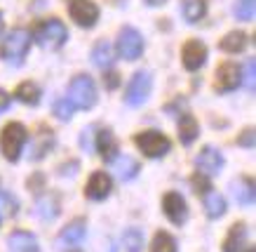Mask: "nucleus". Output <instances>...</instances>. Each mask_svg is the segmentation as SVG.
I'll return each instance as SVG.
<instances>
[{"label": "nucleus", "instance_id": "nucleus-1", "mask_svg": "<svg viewBox=\"0 0 256 252\" xmlns=\"http://www.w3.org/2000/svg\"><path fill=\"white\" fill-rule=\"evenodd\" d=\"M66 38H68V31H66L64 22H59L56 17L40 22V24L36 26V31H33V40H36L42 50H59L64 43H66Z\"/></svg>", "mask_w": 256, "mask_h": 252}, {"label": "nucleus", "instance_id": "nucleus-2", "mask_svg": "<svg viewBox=\"0 0 256 252\" xmlns=\"http://www.w3.org/2000/svg\"><path fill=\"white\" fill-rule=\"evenodd\" d=\"M31 48V33L26 29H14V31L8 33V38L2 40V48H0V57L2 62L12 64V66H19L24 62V57Z\"/></svg>", "mask_w": 256, "mask_h": 252}, {"label": "nucleus", "instance_id": "nucleus-3", "mask_svg": "<svg viewBox=\"0 0 256 252\" xmlns=\"http://www.w3.org/2000/svg\"><path fill=\"white\" fill-rule=\"evenodd\" d=\"M68 102L73 104V109H92L96 104V85L90 76H76L68 83Z\"/></svg>", "mask_w": 256, "mask_h": 252}, {"label": "nucleus", "instance_id": "nucleus-4", "mask_svg": "<svg viewBox=\"0 0 256 252\" xmlns=\"http://www.w3.org/2000/svg\"><path fill=\"white\" fill-rule=\"evenodd\" d=\"M24 144H26V127L22 123H8L2 127V132H0V151H2V156L8 158L10 163L19 160Z\"/></svg>", "mask_w": 256, "mask_h": 252}, {"label": "nucleus", "instance_id": "nucleus-5", "mask_svg": "<svg viewBox=\"0 0 256 252\" xmlns=\"http://www.w3.org/2000/svg\"><path fill=\"white\" fill-rule=\"evenodd\" d=\"M116 50H118V57H122L127 62H134L144 55V38L141 33L132 26H124L120 29L118 33V43H116Z\"/></svg>", "mask_w": 256, "mask_h": 252}, {"label": "nucleus", "instance_id": "nucleus-6", "mask_svg": "<svg viewBox=\"0 0 256 252\" xmlns=\"http://www.w3.org/2000/svg\"><path fill=\"white\" fill-rule=\"evenodd\" d=\"M136 146H139L148 158H162L172 151V142L158 130H146V132L136 134Z\"/></svg>", "mask_w": 256, "mask_h": 252}, {"label": "nucleus", "instance_id": "nucleus-7", "mask_svg": "<svg viewBox=\"0 0 256 252\" xmlns=\"http://www.w3.org/2000/svg\"><path fill=\"white\" fill-rule=\"evenodd\" d=\"M150 87H153V78L148 71H136L127 85V95H124V102L130 106H141V104L148 99L150 95Z\"/></svg>", "mask_w": 256, "mask_h": 252}, {"label": "nucleus", "instance_id": "nucleus-8", "mask_svg": "<svg viewBox=\"0 0 256 252\" xmlns=\"http://www.w3.org/2000/svg\"><path fill=\"white\" fill-rule=\"evenodd\" d=\"M68 15L82 29H92L99 22V8L92 0H68Z\"/></svg>", "mask_w": 256, "mask_h": 252}, {"label": "nucleus", "instance_id": "nucleus-9", "mask_svg": "<svg viewBox=\"0 0 256 252\" xmlns=\"http://www.w3.org/2000/svg\"><path fill=\"white\" fill-rule=\"evenodd\" d=\"M224 156H221V151H216L214 146H204V149L198 153L195 158V167H198V172L204 174V177H214L224 170Z\"/></svg>", "mask_w": 256, "mask_h": 252}, {"label": "nucleus", "instance_id": "nucleus-10", "mask_svg": "<svg viewBox=\"0 0 256 252\" xmlns=\"http://www.w3.org/2000/svg\"><path fill=\"white\" fill-rule=\"evenodd\" d=\"M181 62L188 71H198L207 62V45L202 40H188L181 50Z\"/></svg>", "mask_w": 256, "mask_h": 252}, {"label": "nucleus", "instance_id": "nucleus-11", "mask_svg": "<svg viewBox=\"0 0 256 252\" xmlns=\"http://www.w3.org/2000/svg\"><path fill=\"white\" fill-rule=\"evenodd\" d=\"M85 233H87L85 221L82 219L70 221L68 226L62 228V233L56 238V247H59V250H76V247L85 240Z\"/></svg>", "mask_w": 256, "mask_h": 252}, {"label": "nucleus", "instance_id": "nucleus-12", "mask_svg": "<svg viewBox=\"0 0 256 252\" xmlns=\"http://www.w3.org/2000/svg\"><path fill=\"white\" fill-rule=\"evenodd\" d=\"M242 85V69L235 62H226L216 69V87L224 92H233Z\"/></svg>", "mask_w": 256, "mask_h": 252}, {"label": "nucleus", "instance_id": "nucleus-13", "mask_svg": "<svg viewBox=\"0 0 256 252\" xmlns=\"http://www.w3.org/2000/svg\"><path fill=\"white\" fill-rule=\"evenodd\" d=\"M162 210L164 214L170 217L172 224H184L188 219V207H186V200L181 193L176 191H170V193H164L162 198Z\"/></svg>", "mask_w": 256, "mask_h": 252}, {"label": "nucleus", "instance_id": "nucleus-14", "mask_svg": "<svg viewBox=\"0 0 256 252\" xmlns=\"http://www.w3.org/2000/svg\"><path fill=\"white\" fill-rule=\"evenodd\" d=\"M110 189H113V181L106 172H94L90 179H87V186H85V196L90 200H104L108 198Z\"/></svg>", "mask_w": 256, "mask_h": 252}, {"label": "nucleus", "instance_id": "nucleus-15", "mask_svg": "<svg viewBox=\"0 0 256 252\" xmlns=\"http://www.w3.org/2000/svg\"><path fill=\"white\" fill-rule=\"evenodd\" d=\"M230 193H233L235 203L242 205V207H247V205L254 203V196H256L254 181L249 179V177H240V179H235L233 186H230Z\"/></svg>", "mask_w": 256, "mask_h": 252}, {"label": "nucleus", "instance_id": "nucleus-16", "mask_svg": "<svg viewBox=\"0 0 256 252\" xmlns=\"http://www.w3.org/2000/svg\"><path fill=\"white\" fill-rule=\"evenodd\" d=\"M94 149L99 151L104 160L113 163V160H116V156H118V142H116V137H113V132H110V130H101V132H96Z\"/></svg>", "mask_w": 256, "mask_h": 252}, {"label": "nucleus", "instance_id": "nucleus-17", "mask_svg": "<svg viewBox=\"0 0 256 252\" xmlns=\"http://www.w3.org/2000/svg\"><path fill=\"white\" fill-rule=\"evenodd\" d=\"M113 172H116V177L120 181H130L139 174V163L130 156H116V160H113Z\"/></svg>", "mask_w": 256, "mask_h": 252}, {"label": "nucleus", "instance_id": "nucleus-18", "mask_svg": "<svg viewBox=\"0 0 256 252\" xmlns=\"http://www.w3.org/2000/svg\"><path fill=\"white\" fill-rule=\"evenodd\" d=\"M8 243L12 252H38V240L28 231H14Z\"/></svg>", "mask_w": 256, "mask_h": 252}, {"label": "nucleus", "instance_id": "nucleus-19", "mask_svg": "<svg viewBox=\"0 0 256 252\" xmlns=\"http://www.w3.org/2000/svg\"><path fill=\"white\" fill-rule=\"evenodd\" d=\"M181 12L188 24H198L207 15V0H181Z\"/></svg>", "mask_w": 256, "mask_h": 252}, {"label": "nucleus", "instance_id": "nucleus-20", "mask_svg": "<svg viewBox=\"0 0 256 252\" xmlns=\"http://www.w3.org/2000/svg\"><path fill=\"white\" fill-rule=\"evenodd\" d=\"M244 238H247V226L244 224H233L224 240V252H240L242 245H244Z\"/></svg>", "mask_w": 256, "mask_h": 252}, {"label": "nucleus", "instance_id": "nucleus-21", "mask_svg": "<svg viewBox=\"0 0 256 252\" xmlns=\"http://www.w3.org/2000/svg\"><path fill=\"white\" fill-rule=\"evenodd\" d=\"M198 132H200L198 120L190 113H184L181 120H178V139H181V144H193L198 139Z\"/></svg>", "mask_w": 256, "mask_h": 252}, {"label": "nucleus", "instance_id": "nucleus-22", "mask_svg": "<svg viewBox=\"0 0 256 252\" xmlns=\"http://www.w3.org/2000/svg\"><path fill=\"white\" fill-rule=\"evenodd\" d=\"M204 212H207V217H212V219H218V217H224L226 214V200L221 193H216V191H207L204 193Z\"/></svg>", "mask_w": 256, "mask_h": 252}, {"label": "nucleus", "instance_id": "nucleus-23", "mask_svg": "<svg viewBox=\"0 0 256 252\" xmlns=\"http://www.w3.org/2000/svg\"><path fill=\"white\" fill-rule=\"evenodd\" d=\"M92 62L94 66H99V69H110V64H113V48H110L108 40H99L92 50Z\"/></svg>", "mask_w": 256, "mask_h": 252}, {"label": "nucleus", "instance_id": "nucleus-24", "mask_svg": "<svg viewBox=\"0 0 256 252\" xmlns=\"http://www.w3.org/2000/svg\"><path fill=\"white\" fill-rule=\"evenodd\" d=\"M14 97L19 99V102L28 104V106H36V104L40 102V87L33 83V80H26V83H22V85L16 87Z\"/></svg>", "mask_w": 256, "mask_h": 252}, {"label": "nucleus", "instance_id": "nucleus-25", "mask_svg": "<svg viewBox=\"0 0 256 252\" xmlns=\"http://www.w3.org/2000/svg\"><path fill=\"white\" fill-rule=\"evenodd\" d=\"M244 45H247V36L242 31H230L226 38H221V50H224V52H230V55L242 52Z\"/></svg>", "mask_w": 256, "mask_h": 252}, {"label": "nucleus", "instance_id": "nucleus-26", "mask_svg": "<svg viewBox=\"0 0 256 252\" xmlns=\"http://www.w3.org/2000/svg\"><path fill=\"white\" fill-rule=\"evenodd\" d=\"M36 212L40 214V219H45V221L56 219V217H59V203H56V198H52V196L40 198Z\"/></svg>", "mask_w": 256, "mask_h": 252}, {"label": "nucleus", "instance_id": "nucleus-27", "mask_svg": "<svg viewBox=\"0 0 256 252\" xmlns=\"http://www.w3.org/2000/svg\"><path fill=\"white\" fill-rule=\"evenodd\" d=\"M150 250L153 252H176V240H174L167 231H158L156 238H153Z\"/></svg>", "mask_w": 256, "mask_h": 252}, {"label": "nucleus", "instance_id": "nucleus-28", "mask_svg": "<svg viewBox=\"0 0 256 252\" xmlns=\"http://www.w3.org/2000/svg\"><path fill=\"white\" fill-rule=\"evenodd\" d=\"M19 210V200L8 191H0V217H14Z\"/></svg>", "mask_w": 256, "mask_h": 252}, {"label": "nucleus", "instance_id": "nucleus-29", "mask_svg": "<svg viewBox=\"0 0 256 252\" xmlns=\"http://www.w3.org/2000/svg\"><path fill=\"white\" fill-rule=\"evenodd\" d=\"M124 247H127V252H141L144 236H141L139 228H127L124 231Z\"/></svg>", "mask_w": 256, "mask_h": 252}, {"label": "nucleus", "instance_id": "nucleus-30", "mask_svg": "<svg viewBox=\"0 0 256 252\" xmlns=\"http://www.w3.org/2000/svg\"><path fill=\"white\" fill-rule=\"evenodd\" d=\"M254 10H256L254 0H238V5H235V17H238L240 22H252V19H254Z\"/></svg>", "mask_w": 256, "mask_h": 252}, {"label": "nucleus", "instance_id": "nucleus-31", "mask_svg": "<svg viewBox=\"0 0 256 252\" xmlns=\"http://www.w3.org/2000/svg\"><path fill=\"white\" fill-rule=\"evenodd\" d=\"M73 111H76V109H73V104H70L68 99H56L52 113H54L59 120H64V123H66V120L73 118Z\"/></svg>", "mask_w": 256, "mask_h": 252}, {"label": "nucleus", "instance_id": "nucleus-32", "mask_svg": "<svg viewBox=\"0 0 256 252\" xmlns=\"http://www.w3.org/2000/svg\"><path fill=\"white\" fill-rule=\"evenodd\" d=\"M80 144H82V149L90 153L94 149V127H85L82 130V137H80Z\"/></svg>", "mask_w": 256, "mask_h": 252}, {"label": "nucleus", "instance_id": "nucleus-33", "mask_svg": "<svg viewBox=\"0 0 256 252\" xmlns=\"http://www.w3.org/2000/svg\"><path fill=\"white\" fill-rule=\"evenodd\" d=\"M193 186H195V193H207V191L212 189L210 181H207V177H204V174H200V172L193 177Z\"/></svg>", "mask_w": 256, "mask_h": 252}, {"label": "nucleus", "instance_id": "nucleus-34", "mask_svg": "<svg viewBox=\"0 0 256 252\" xmlns=\"http://www.w3.org/2000/svg\"><path fill=\"white\" fill-rule=\"evenodd\" d=\"M254 66H256V62H254V59H249V62H247V76H242V80L247 78L249 92H254Z\"/></svg>", "mask_w": 256, "mask_h": 252}, {"label": "nucleus", "instance_id": "nucleus-35", "mask_svg": "<svg viewBox=\"0 0 256 252\" xmlns=\"http://www.w3.org/2000/svg\"><path fill=\"white\" fill-rule=\"evenodd\" d=\"M238 144L240 146H252L254 144V130H244V134L238 137Z\"/></svg>", "mask_w": 256, "mask_h": 252}, {"label": "nucleus", "instance_id": "nucleus-36", "mask_svg": "<svg viewBox=\"0 0 256 252\" xmlns=\"http://www.w3.org/2000/svg\"><path fill=\"white\" fill-rule=\"evenodd\" d=\"M10 104H12V97H10L5 90H0V113H2V111H8Z\"/></svg>", "mask_w": 256, "mask_h": 252}, {"label": "nucleus", "instance_id": "nucleus-37", "mask_svg": "<svg viewBox=\"0 0 256 252\" xmlns=\"http://www.w3.org/2000/svg\"><path fill=\"white\" fill-rule=\"evenodd\" d=\"M104 83H106V87H110V90H113V87H118V83H120V78H118V73H106V76H104Z\"/></svg>", "mask_w": 256, "mask_h": 252}, {"label": "nucleus", "instance_id": "nucleus-38", "mask_svg": "<svg viewBox=\"0 0 256 252\" xmlns=\"http://www.w3.org/2000/svg\"><path fill=\"white\" fill-rule=\"evenodd\" d=\"M78 172V163H70V165H64L62 167V174L64 177H68V174H76Z\"/></svg>", "mask_w": 256, "mask_h": 252}, {"label": "nucleus", "instance_id": "nucleus-39", "mask_svg": "<svg viewBox=\"0 0 256 252\" xmlns=\"http://www.w3.org/2000/svg\"><path fill=\"white\" fill-rule=\"evenodd\" d=\"M146 5H150V8H160V5H164L167 0H144Z\"/></svg>", "mask_w": 256, "mask_h": 252}, {"label": "nucleus", "instance_id": "nucleus-40", "mask_svg": "<svg viewBox=\"0 0 256 252\" xmlns=\"http://www.w3.org/2000/svg\"><path fill=\"white\" fill-rule=\"evenodd\" d=\"M2 29H5V24H2V15H0V33H2Z\"/></svg>", "mask_w": 256, "mask_h": 252}, {"label": "nucleus", "instance_id": "nucleus-41", "mask_svg": "<svg viewBox=\"0 0 256 252\" xmlns=\"http://www.w3.org/2000/svg\"><path fill=\"white\" fill-rule=\"evenodd\" d=\"M247 252H254V247H249V250H247Z\"/></svg>", "mask_w": 256, "mask_h": 252}]
</instances>
